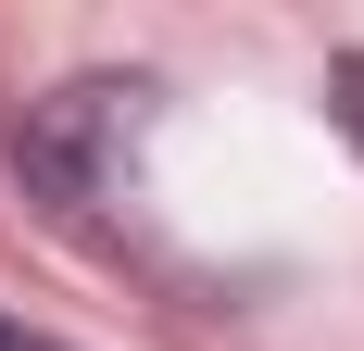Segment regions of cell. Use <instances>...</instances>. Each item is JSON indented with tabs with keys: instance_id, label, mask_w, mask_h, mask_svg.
<instances>
[{
	"instance_id": "obj_2",
	"label": "cell",
	"mask_w": 364,
	"mask_h": 351,
	"mask_svg": "<svg viewBox=\"0 0 364 351\" xmlns=\"http://www.w3.org/2000/svg\"><path fill=\"white\" fill-rule=\"evenodd\" d=\"M327 113H339V139L364 151V50H339V63H327Z\"/></svg>"
},
{
	"instance_id": "obj_3",
	"label": "cell",
	"mask_w": 364,
	"mask_h": 351,
	"mask_svg": "<svg viewBox=\"0 0 364 351\" xmlns=\"http://www.w3.org/2000/svg\"><path fill=\"white\" fill-rule=\"evenodd\" d=\"M0 351H63V339H38V326H13V314H0Z\"/></svg>"
},
{
	"instance_id": "obj_1",
	"label": "cell",
	"mask_w": 364,
	"mask_h": 351,
	"mask_svg": "<svg viewBox=\"0 0 364 351\" xmlns=\"http://www.w3.org/2000/svg\"><path fill=\"white\" fill-rule=\"evenodd\" d=\"M139 113L151 88L139 75H75V88H50V101H26V126H13V163L50 188V201H113L126 188V151H139Z\"/></svg>"
}]
</instances>
